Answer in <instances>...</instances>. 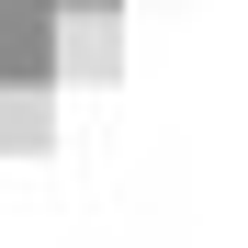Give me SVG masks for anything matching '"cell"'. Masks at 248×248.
Wrapping results in <instances>:
<instances>
[{
    "label": "cell",
    "instance_id": "6da1fadb",
    "mask_svg": "<svg viewBox=\"0 0 248 248\" xmlns=\"http://www.w3.org/2000/svg\"><path fill=\"white\" fill-rule=\"evenodd\" d=\"M124 68V12L113 0H57V79H113Z\"/></svg>",
    "mask_w": 248,
    "mask_h": 248
},
{
    "label": "cell",
    "instance_id": "7a4b0ae2",
    "mask_svg": "<svg viewBox=\"0 0 248 248\" xmlns=\"http://www.w3.org/2000/svg\"><path fill=\"white\" fill-rule=\"evenodd\" d=\"M57 136V79H0V147H46Z\"/></svg>",
    "mask_w": 248,
    "mask_h": 248
}]
</instances>
